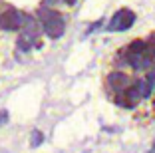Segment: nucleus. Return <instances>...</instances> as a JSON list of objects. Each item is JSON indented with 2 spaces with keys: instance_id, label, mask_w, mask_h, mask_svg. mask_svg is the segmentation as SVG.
Returning <instances> with one entry per match:
<instances>
[{
  "instance_id": "1",
  "label": "nucleus",
  "mask_w": 155,
  "mask_h": 153,
  "mask_svg": "<svg viewBox=\"0 0 155 153\" xmlns=\"http://www.w3.org/2000/svg\"><path fill=\"white\" fill-rule=\"evenodd\" d=\"M40 20H42V26H44V32L52 40H58L62 38L64 34V20L56 10H40Z\"/></svg>"
},
{
  "instance_id": "2",
  "label": "nucleus",
  "mask_w": 155,
  "mask_h": 153,
  "mask_svg": "<svg viewBox=\"0 0 155 153\" xmlns=\"http://www.w3.org/2000/svg\"><path fill=\"white\" fill-rule=\"evenodd\" d=\"M133 22H135V14L127 8H121L114 14V18H111L107 30L110 32H123V30H127V28H131Z\"/></svg>"
},
{
  "instance_id": "3",
  "label": "nucleus",
  "mask_w": 155,
  "mask_h": 153,
  "mask_svg": "<svg viewBox=\"0 0 155 153\" xmlns=\"http://www.w3.org/2000/svg\"><path fill=\"white\" fill-rule=\"evenodd\" d=\"M22 22H24V16L18 10L10 8V10L0 14V28H2V30H8V32L20 30V28H22Z\"/></svg>"
},
{
  "instance_id": "4",
  "label": "nucleus",
  "mask_w": 155,
  "mask_h": 153,
  "mask_svg": "<svg viewBox=\"0 0 155 153\" xmlns=\"http://www.w3.org/2000/svg\"><path fill=\"white\" fill-rule=\"evenodd\" d=\"M110 86L114 88L115 91H123L125 90V86H127V76L125 74H121V72H114V74H110Z\"/></svg>"
},
{
  "instance_id": "5",
  "label": "nucleus",
  "mask_w": 155,
  "mask_h": 153,
  "mask_svg": "<svg viewBox=\"0 0 155 153\" xmlns=\"http://www.w3.org/2000/svg\"><path fill=\"white\" fill-rule=\"evenodd\" d=\"M42 143H44V133L40 129H34L30 133V147H40Z\"/></svg>"
},
{
  "instance_id": "6",
  "label": "nucleus",
  "mask_w": 155,
  "mask_h": 153,
  "mask_svg": "<svg viewBox=\"0 0 155 153\" xmlns=\"http://www.w3.org/2000/svg\"><path fill=\"white\" fill-rule=\"evenodd\" d=\"M143 52H145V42L143 40H133L129 44L127 54H143Z\"/></svg>"
},
{
  "instance_id": "7",
  "label": "nucleus",
  "mask_w": 155,
  "mask_h": 153,
  "mask_svg": "<svg viewBox=\"0 0 155 153\" xmlns=\"http://www.w3.org/2000/svg\"><path fill=\"white\" fill-rule=\"evenodd\" d=\"M30 44H32V36H30V34H22V36L18 38V48L24 50V52L30 50Z\"/></svg>"
},
{
  "instance_id": "8",
  "label": "nucleus",
  "mask_w": 155,
  "mask_h": 153,
  "mask_svg": "<svg viewBox=\"0 0 155 153\" xmlns=\"http://www.w3.org/2000/svg\"><path fill=\"white\" fill-rule=\"evenodd\" d=\"M6 121H8V111H6V109H2V111H0V127L4 125Z\"/></svg>"
},
{
  "instance_id": "9",
  "label": "nucleus",
  "mask_w": 155,
  "mask_h": 153,
  "mask_svg": "<svg viewBox=\"0 0 155 153\" xmlns=\"http://www.w3.org/2000/svg\"><path fill=\"white\" fill-rule=\"evenodd\" d=\"M66 4H70V6H74V4H76V0H66Z\"/></svg>"
},
{
  "instance_id": "10",
  "label": "nucleus",
  "mask_w": 155,
  "mask_h": 153,
  "mask_svg": "<svg viewBox=\"0 0 155 153\" xmlns=\"http://www.w3.org/2000/svg\"><path fill=\"white\" fill-rule=\"evenodd\" d=\"M147 153H155V145H153V147H151V149H149V151H147Z\"/></svg>"
}]
</instances>
